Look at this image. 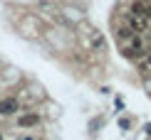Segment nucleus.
Masks as SVG:
<instances>
[{"label":"nucleus","mask_w":151,"mask_h":140,"mask_svg":"<svg viewBox=\"0 0 151 140\" xmlns=\"http://www.w3.org/2000/svg\"><path fill=\"white\" fill-rule=\"evenodd\" d=\"M127 25L134 30V32H146V30H149V20L141 17V15H134V12L127 15Z\"/></svg>","instance_id":"1"},{"label":"nucleus","mask_w":151,"mask_h":140,"mask_svg":"<svg viewBox=\"0 0 151 140\" xmlns=\"http://www.w3.org/2000/svg\"><path fill=\"white\" fill-rule=\"evenodd\" d=\"M131 12L151 20V3H149V0H131Z\"/></svg>","instance_id":"2"},{"label":"nucleus","mask_w":151,"mask_h":140,"mask_svg":"<svg viewBox=\"0 0 151 140\" xmlns=\"http://www.w3.org/2000/svg\"><path fill=\"white\" fill-rule=\"evenodd\" d=\"M17 108H20V103H17V98H3L0 101V116H12V113H17Z\"/></svg>","instance_id":"3"},{"label":"nucleus","mask_w":151,"mask_h":140,"mask_svg":"<svg viewBox=\"0 0 151 140\" xmlns=\"http://www.w3.org/2000/svg\"><path fill=\"white\" fill-rule=\"evenodd\" d=\"M89 47L94 49V52H104V49H106V37H104L102 32H92V37H89Z\"/></svg>","instance_id":"4"},{"label":"nucleus","mask_w":151,"mask_h":140,"mask_svg":"<svg viewBox=\"0 0 151 140\" xmlns=\"http://www.w3.org/2000/svg\"><path fill=\"white\" fill-rule=\"evenodd\" d=\"M37 123H40V116H37V113H25V116L17 118V125H20V128H32Z\"/></svg>","instance_id":"5"},{"label":"nucleus","mask_w":151,"mask_h":140,"mask_svg":"<svg viewBox=\"0 0 151 140\" xmlns=\"http://www.w3.org/2000/svg\"><path fill=\"white\" fill-rule=\"evenodd\" d=\"M116 35H119V40H122V42H129L131 35H134V30H131L129 25H122V27L116 30Z\"/></svg>","instance_id":"6"},{"label":"nucleus","mask_w":151,"mask_h":140,"mask_svg":"<svg viewBox=\"0 0 151 140\" xmlns=\"http://www.w3.org/2000/svg\"><path fill=\"white\" fill-rule=\"evenodd\" d=\"M40 8H45V10H50V8H52V0H40Z\"/></svg>","instance_id":"7"},{"label":"nucleus","mask_w":151,"mask_h":140,"mask_svg":"<svg viewBox=\"0 0 151 140\" xmlns=\"http://www.w3.org/2000/svg\"><path fill=\"white\" fill-rule=\"evenodd\" d=\"M144 62H146V66L151 69V52H146V57H144Z\"/></svg>","instance_id":"8"},{"label":"nucleus","mask_w":151,"mask_h":140,"mask_svg":"<svg viewBox=\"0 0 151 140\" xmlns=\"http://www.w3.org/2000/svg\"><path fill=\"white\" fill-rule=\"evenodd\" d=\"M20 140H35V138H32V135H22Z\"/></svg>","instance_id":"9"},{"label":"nucleus","mask_w":151,"mask_h":140,"mask_svg":"<svg viewBox=\"0 0 151 140\" xmlns=\"http://www.w3.org/2000/svg\"><path fill=\"white\" fill-rule=\"evenodd\" d=\"M0 140H3V135H0Z\"/></svg>","instance_id":"10"}]
</instances>
